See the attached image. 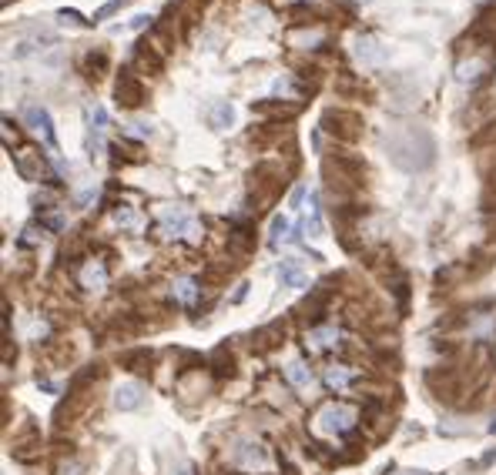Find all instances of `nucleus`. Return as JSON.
<instances>
[{
	"mask_svg": "<svg viewBox=\"0 0 496 475\" xmlns=\"http://www.w3.org/2000/svg\"><path fill=\"white\" fill-rule=\"evenodd\" d=\"M386 148H389L392 161L402 171H426L433 164V154H436L433 137L426 131H419V127H406V131L392 134L389 141H386Z\"/></svg>",
	"mask_w": 496,
	"mask_h": 475,
	"instance_id": "f257e3e1",
	"label": "nucleus"
},
{
	"mask_svg": "<svg viewBox=\"0 0 496 475\" xmlns=\"http://www.w3.org/2000/svg\"><path fill=\"white\" fill-rule=\"evenodd\" d=\"M322 175H325L332 201H345L366 188V161L352 154H336L322 161Z\"/></svg>",
	"mask_w": 496,
	"mask_h": 475,
	"instance_id": "f03ea898",
	"label": "nucleus"
},
{
	"mask_svg": "<svg viewBox=\"0 0 496 475\" xmlns=\"http://www.w3.org/2000/svg\"><path fill=\"white\" fill-rule=\"evenodd\" d=\"M282 191H285V175L275 164H259L248 181V208L259 214L268 204H275Z\"/></svg>",
	"mask_w": 496,
	"mask_h": 475,
	"instance_id": "7ed1b4c3",
	"label": "nucleus"
},
{
	"mask_svg": "<svg viewBox=\"0 0 496 475\" xmlns=\"http://www.w3.org/2000/svg\"><path fill=\"white\" fill-rule=\"evenodd\" d=\"M363 118L356 114V111H342V107H332V111H325L322 114V131L325 134H332L336 141L342 144H356L359 137H363Z\"/></svg>",
	"mask_w": 496,
	"mask_h": 475,
	"instance_id": "20e7f679",
	"label": "nucleus"
},
{
	"mask_svg": "<svg viewBox=\"0 0 496 475\" xmlns=\"http://www.w3.org/2000/svg\"><path fill=\"white\" fill-rule=\"evenodd\" d=\"M332 278L329 281H322L315 291H309V298L302 301L299 308H295V315L305 322L309 328H322V322H325V315H329V301H332Z\"/></svg>",
	"mask_w": 496,
	"mask_h": 475,
	"instance_id": "39448f33",
	"label": "nucleus"
},
{
	"mask_svg": "<svg viewBox=\"0 0 496 475\" xmlns=\"http://www.w3.org/2000/svg\"><path fill=\"white\" fill-rule=\"evenodd\" d=\"M315 428L319 432H329V435H345L349 428H352V412L345 408V405H336V401H329V405H322L319 408V415H315Z\"/></svg>",
	"mask_w": 496,
	"mask_h": 475,
	"instance_id": "423d86ee",
	"label": "nucleus"
},
{
	"mask_svg": "<svg viewBox=\"0 0 496 475\" xmlns=\"http://www.w3.org/2000/svg\"><path fill=\"white\" fill-rule=\"evenodd\" d=\"M14 459H17V462H37V459H41V432H37V426H34V422H24V426H21V432H17V435H14Z\"/></svg>",
	"mask_w": 496,
	"mask_h": 475,
	"instance_id": "0eeeda50",
	"label": "nucleus"
},
{
	"mask_svg": "<svg viewBox=\"0 0 496 475\" xmlns=\"http://www.w3.org/2000/svg\"><path fill=\"white\" fill-rule=\"evenodd\" d=\"M114 100H118V107H138V104H144V84H141V77L134 74L131 67H125L121 77H118Z\"/></svg>",
	"mask_w": 496,
	"mask_h": 475,
	"instance_id": "6e6552de",
	"label": "nucleus"
},
{
	"mask_svg": "<svg viewBox=\"0 0 496 475\" xmlns=\"http://www.w3.org/2000/svg\"><path fill=\"white\" fill-rule=\"evenodd\" d=\"M426 385H429V392H433L436 399H443V401H453V395H460V375H456L453 368H433V372H426Z\"/></svg>",
	"mask_w": 496,
	"mask_h": 475,
	"instance_id": "1a4fd4ad",
	"label": "nucleus"
},
{
	"mask_svg": "<svg viewBox=\"0 0 496 475\" xmlns=\"http://www.w3.org/2000/svg\"><path fill=\"white\" fill-rule=\"evenodd\" d=\"M285 335H288V328H285V322L279 318V322H268V325H261L255 335H252V349L255 351H275V349H282L285 345Z\"/></svg>",
	"mask_w": 496,
	"mask_h": 475,
	"instance_id": "9d476101",
	"label": "nucleus"
},
{
	"mask_svg": "<svg viewBox=\"0 0 496 475\" xmlns=\"http://www.w3.org/2000/svg\"><path fill=\"white\" fill-rule=\"evenodd\" d=\"M302 111V104H285V100H259L252 104V114L268 118V121H292Z\"/></svg>",
	"mask_w": 496,
	"mask_h": 475,
	"instance_id": "9b49d317",
	"label": "nucleus"
},
{
	"mask_svg": "<svg viewBox=\"0 0 496 475\" xmlns=\"http://www.w3.org/2000/svg\"><path fill=\"white\" fill-rule=\"evenodd\" d=\"M228 248L235 258H245V254H252L255 248V225H248V221H238L232 228V234H228Z\"/></svg>",
	"mask_w": 496,
	"mask_h": 475,
	"instance_id": "f8f14e48",
	"label": "nucleus"
},
{
	"mask_svg": "<svg viewBox=\"0 0 496 475\" xmlns=\"http://www.w3.org/2000/svg\"><path fill=\"white\" fill-rule=\"evenodd\" d=\"M14 164H17V171H21V177H27V181H41L44 177V161H41V151L34 148H24L21 154H14Z\"/></svg>",
	"mask_w": 496,
	"mask_h": 475,
	"instance_id": "ddd939ff",
	"label": "nucleus"
},
{
	"mask_svg": "<svg viewBox=\"0 0 496 475\" xmlns=\"http://www.w3.org/2000/svg\"><path fill=\"white\" fill-rule=\"evenodd\" d=\"M118 365L128 368L134 375H151V365H155V355L148 349H131L125 355H118Z\"/></svg>",
	"mask_w": 496,
	"mask_h": 475,
	"instance_id": "4468645a",
	"label": "nucleus"
},
{
	"mask_svg": "<svg viewBox=\"0 0 496 475\" xmlns=\"http://www.w3.org/2000/svg\"><path fill=\"white\" fill-rule=\"evenodd\" d=\"M208 368L218 378H232V375H235V355H232V349H228V345H218V349L208 355Z\"/></svg>",
	"mask_w": 496,
	"mask_h": 475,
	"instance_id": "2eb2a0df",
	"label": "nucleus"
},
{
	"mask_svg": "<svg viewBox=\"0 0 496 475\" xmlns=\"http://www.w3.org/2000/svg\"><path fill=\"white\" fill-rule=\"evenodd\" d=\"M134 64H138L144 74H161V54H158V47L138 44V47H134Z\"/></svg>",
	"mask_w": 496,
	"mask_h": 475,
	"instance_id": "dca6fc26",
	"label": "nucleus"
},
{
	"mask_svg": "<svg viewBox=\"0 0 496 475\" xmlns=\"http://www.w3.org/2000/svg\"><path fill=\"white\" fill-rule=\"evenodd\" d=\"M27 121L44 134L47 148H57V137H54V127H51V114H47L44 107H27Z\"/></svg>",
	"mask_w": 496,
	"mask_h": 475,
	"instance_id": "f3484780",
	"label": "nucleus"
},
{
	"mask_svg": "<svg viewBox=\"0 0 496 475\" xmlns=\"http://www.w3.org/2000/svg\"><path fill=\"white\" fill-rule=\"evenodd\" d=\"M279 281H282L285 288H302V285H305V272H302V265H299L295 258H285V261L279 265Z\"/></svg>",
	"mask_w": 496,
	"mask_h": 475,
	"instance_id": "a211bd4d",
	"label": "nucleus"
},
{
	"mask_svg": "<svg viewBox=\"0 0 496 475\" xmlns=\"http://www.w3.org/2000/svg\"><path fill=\"white\" fill-rule=\"evenodd\" d=\"M107 71V54L105 50H91V54H84V74L91 77V80H101Z\"/></svg>",
	"mask_w": 496,
	"mask_h": 475,
	"instance_id": "6ab92c4d",
	"label": "nucleus"
},
{
	"mask_svg": "<svg viewBox=\"0 0 496 475\" xmlns=\"http://www.w3.org/2000/svg\"><path fill=\"white\" fill-rule=\"evenodd\" d=\"M356 57L366 60V64H379V60L386 57V50H379V44H376L372 37H359V44H356Z\"/></svg>",
	"mask_w": 496,
	"mask_h": 475,
	"instance_id": "aec40b11",
	"label": "nucleus"
},
{
	"mask_svg": "<svg viewBox=\"0 0 496 475\" xmlns=\"http://www.w3.org/2000/svg\"><path fill=\"white\" fill-rule=\"evenodd\" d=\"M114 401H118V408H125V412H128V408H138V405H141V388H138V385H121Z\"/></svg>",
	"mask_w": 496,
	"mask_h": 475,
	"instance_id": "412c9836",
	"label": "nucleus"
},
{
	"mask_svg": "<svg viewBox=\"0 0 496 475\" xmlns=\"http://www.w3.org/2000/svg\"><path fill=\"white\" fill-rule=\"evenodd\" d=\"M71 358H74V345H71V342L47 345V362H51V365H67Z\"/></svg>",
	"mask_w": 496,
	"mask_h": 475,
	"instance_id": "4be33fe9",
	"label": "nucleus"
},
{
	"mask_svg": "<svg viewBox=\"0 0 496 475\" xmlns=\"http://www.w3.org/2000/svg\"><path fill=\"white\" fill-rule=\"evenodd\" d=\"M483 211L490 214V218H496V168L486 175V188H483Z\"/></svg>",
	"mask_w": 496,
	"mask_h": 475,
	"instance_id": "5701e85b",
	"label": "nucleus"
},
{
	"mask_svg": "<svg viewBox=\"0 0 496 475\" xmlns=\"http://www.w3.org/2000/svg\"><path fill=\"white\" fill-rule=\"evenodd\" d=\"M80 281H84V288H94V285H105L107 281V272H105V265L98 261H87V268H84V275H80Z\"/></svg>",
	"mask_w": 496,
	"mask_h": 475,
	"instance_id": "b1692460",
	"label": "nucleus"
},
{
	"mask_svg": "<svg viewBox=\"0 0 496 475\" xmlns=\"http://www.w3.org/2000/svg\"><path fill=\"white\" fill-rule=\"evenodd\" d=\"M225 124H232V104H225V100H222V104H215V107H211V127H218V131H222Z\"/></svg>",
	"mask_w": 496,
	"mask_h": 475,
	"instance_id": "393cba45",
	"label": "nucleus"
},
{
	"mask_svg": "<svg viewBox=\"0 0 496 475\" xmlns=\"http://www.w3.org/2000/svg\"><path fill=\"white\" fill-rule=\"evenodd\" d=\"M312 342L315 349H329V345H336V331L332 328H312Z\"/></svg>",
	"mask_w": 496,
	"mask_h": 475,
	"instance_id": "a878e982",
	"label": "nucleus"
},
{
	"mask_svg": "<svg viewBox=\"0 0 496 475\" xmlns=\"http://www.w3.org/2000/svg\"><path fill=\"white\" fill-rule=\"evenodd\" d=\"M285 375H288V382H295V385H305V382H309V368H305V365H302V362H292V365H288L285 368Z\"/></svg>",
	"mask_w": 496,
	"mask_h": 475,
	"instance_id": "bb28decb",
	"label": "nucleus"
},
{
	"mask_svg": "<svg viewBox=\"0 0 496 475\" xmlns=\"http://www.w3.org/2000/svg\"><path fill=\"white\" fill-rule=\"evenodd\" d=\"M325 382H329L332 388H345V385L352 382V375H349L345 368H329V372H325Z\"/></svg>",
	"mask_w": 496,
	"mask_h": 475,
	"instance_id": "cd10ccee",
	"label": "nucleus"
},
{
	"mask_svg": "<svg viewBox=\"0 0 496 475\" xmlns=\"http://www.w3.org/2000/svg\"><path fill=\"white\" fill-rule=\"evenodd\" d=\"M114 221L121 228H134L138 225V218H134V211H131L128 204H118V211H114Z\"/></svg>",
	"mask_w": 496,
	"mask_h": 475,
	"instance_id": "c85d7f7f",
	"label": "nucleus"
},
{
	"mask_svg": "<svg viewBox=\"0 0 496 475\" xmlns=\"http://www.w3.org/2000/svg\"><path fill=\"white\" fill-rule=\"evenodd\" d=\"M285 231H288V221L282 218V214H279V218H272V245H275V241H279Z\"/></svg>",
	"mask_w": 496,
	"mask_h": 475,
	"instance_id": "c756f323",
	"label": "nucleus"
},
{
	"mask_svg": "<svg viewBox=\"0 0 496 475\" xmlns=\"http://www.w3.org/2000/svg\"><path fill=\"white\" fill-rule=\"evenodd\" d=\"M121 3H125V0H107L105 7H101V10H98V14H94V24H98V21H105L107 14H114V10H118V7H121Z\"/></svg>",
	"mask_w": 496,
	"mask_h": 475,
	"instance_id": "7c9ffc66",
	"label": "nucleus"
},
{
	"mask_svg": "<svg viewBox=\"0 0 496 475\" xmlns=\"http://www.w3.org/2000/svg\"><path fill=\"white\" fill-rule=\"evenodd\" d=\"M178 298L195 301V281H182V285H178Z\"/></svg>",
	"mask_w": 496,
	"mask_h": 475,
	"instance_id": "2f4dec72",
	"label": "nucleus"
},
{
	"mask_svg": "<svg viewBox=\"0 0 496 475\" xmlns=\"http://www.w3.org/2000/svg\"><path fill=\"white\" fill-rule=\"evenodd\" d=\"M10 358H17V349H10V338L3 342V365H10Z\"/></svg>",
	"mask_w": 496,
	"mask_h": 475,
	"instance_id": "473e14b6",
	"label": "nucleus"
},
{
	"mask_svg": "<svg viewBox=\"0 0 496 475\" xmlns=\"http://www.w3.org/2000/svg\"><path fill=\"white\" fill-rule=\"evenodd\" d=\"M178 475H191V469H188V465H182V472H178Z\"/></svg>",
	"mask_w": 496,
	"mask_h": 475,
	"instance_id": "72a5a7b5",
	"label": "nucleus"
}]
</instances>
